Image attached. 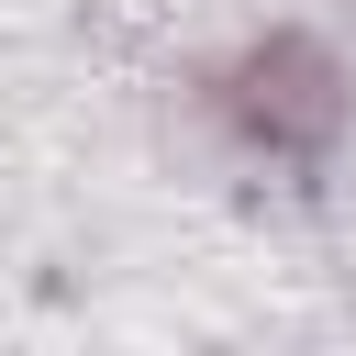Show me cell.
<instances>
[{"mask_svg":"<svg viewBox=\"0 0 356 356\" xmlns=\"http://www.w3.org/2000/svg\"><path fill=\"white\" fill-rule=\"evenodd\" d=\"M267 67H278V78H300V89H312V111H334V78H312V56H300V44H278ZM234 111H245L256 134H278V122H289V100H267V89H256V100H234Z\"/></svg>","mask_w":356,"mask_h":356,"instance_id":"6da1fadb","label":"cell"}]
</instances>
